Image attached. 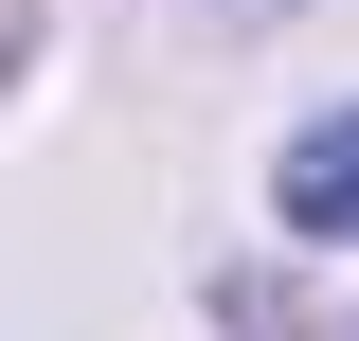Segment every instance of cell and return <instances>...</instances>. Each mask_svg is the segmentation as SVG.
I'll use <instances>...</instances> for the list:
<instances>
[{"label": "cell", "mask_w": 359, "mask_h": 341, "mask_svg": "<svg viewBox=\"0 0 359 341\" xmlns=\"http://www.w3.org/2000/svg\"><path fill=\"white\" fill-rule=\"evenodd\" d=\"M216 18H287V0H216Z\"/></svg>", "instance_id": "7a4b0ae2"}, {"label": "cell", "mask_w": 359, "mask_h": 341, "mask_svg": "<svg viewBox=\"0 0 359 341\" xmlns=\"http://www.w3.org/2000/svg\"><path fill=\"white\" fill-rule=\"evenodd\" d=\"M269 198H287V234H359V108H323V126L269 162Z\"/></svg>", "instance_id": "6da1fadb"}]
</instances>
